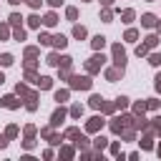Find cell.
Masks as SVG:
<instances>
[{
    "instance_id": "cell-1",
    "label": "cell",
    "mask_w": 161,
    "mask_h": 161,
    "mask_svg": "<svg viewBox=\"0 0 161 161\" xmlns=\"http://www.w3.org/2000/svg\"><path fill=\"white\" fill-rule=\"evenodd\" d=\"M113 55H116V66L124 71V66H126V53H124V48L116 46V48H113Z\"/></svg>"
},
{
    "instance_id": "cell-2",
    "label": "cell",
    "mask_w": 161,
    "mask_h": 161,
    "mask_svg": "<svg viewBox=\"0 0 161 161\" xmlns=\"http://www.w3.org/2000/svg\"><path fill=\"white\" fill-rule=\"evenodd\" d=\"M73 88H91V78H73Z\"/></svg>"
},
{
    "instance_id": "cell-3",
    "label": "cell",
    "mask_w": 161,
    "mask_h": 161,
    "mask_svg": "<svg viewBox=\"0 0 161 161\" xmlns=\"http://www.w3.org/2000/svg\"><path fill=\"white\" fill-rule=\"evenodd\" d=\"M101 63H103V55H93V58L88 60V71H98Z\"/></svg>"
},
{
    "instance_id": "cell-4",
    "label": "cell",
    "mask_w": 161,
    "mask_h": 161,
    "mask_svg": "<svg viewBox=\"0 0 161 161\" xmlns=\"http://www.w3.org/2000/svg\"><path fill=\"white\" fill-rule=\"evenodd\" d=\"M3 103H5L8 108H15V106H18V101H15L13 96H5V98H3Z\"/></svg>"
},
{
    "instance_id": "cell-5",
    "label": "cell",
    "mask_w": 161,
    "mask_h": 161,
    "mask_svg": "<svg viewBox=\"0 0 161 161\" xmlns=\"http://www.w3.org/2000/svg\"><path fill=\"white\" fill-rule=\"evenodd\" d=\"M73 35H76V38H86V28H83V25H76V28H73Z\"/></svg>"
},
{
    "instance_id": "cell-6",
    "label": "cell",
    "mask_w": 161,
    "mask_h": 161,
    "mask_svg": "<svg viewBox=\"0 0 161 161\" xmlns=\"http://www.w3.org/2000/svg\"><path fill=\"white\" fill-rule=\"evenodd\" d=\"M103 43H106L103 35H96V38H93V48H103Z\"/></svg>"
},
{
    "instance_id": "cell-7",
    "label": "cell",
    "mask_w": 161,
    "mask_h": 161,
    "mask_svg": "<svg viewBox=\"0 0 161 161\" xmlns=\"http://www.w3.org/2000/svg\"><path fill=\"white\" fill-rule=\"evenodd\" d=\"M91 106H93V108H101V106H103V98H101V96H93V98H91Z\"/></svg>"
},
{
    "instance_id": "cell-8",
    "label": "cell",
    "mask_w": 161,
    "mask_h": 161,
    "mask_svg": "<svg viewBox=\"0 0 161 161\" xmlns=\"http://www.w3.org/2000/svg\"><path fill=\"white\" fill-rule=\"evenodd\" d=\"M53 43H55V46H58V48H63V46H66V43H68V40H66V38H63V35H55V38H53Z\"/></svg>"
},
{
    "instance_id": "cell-9",
    "label": "cell",
    "mask_w": 161,
    "mask_h": 161,
    "mask_svg": "<svg viewBox=\"0 0 161 161\" xmlns=\"http://www.w3.org/2000/svg\"><path fill=\"white\" fill-rule=\"evenodd\" d=\"M63 116H66V111L60 108V111H55V116H53V124H60V121H63Z\"/></svg>"
},
{
    "instance_id": "cell-10",
    "label": "cell",
    "mask_w": 161,
    "mask_h": 161,
    "mask_svg": "<svg viewBox=\"0 0 161 161\" xmlns=\"http://www.w3.org/2000/svg\"><path fill=\"white\" fill-rule=\"evenodd\" d=\"M101 124H103V121H101V118H91V124H88V128H91V131H96V128H98Z\"/></svg>"
},
{
    "instance_id": "cell-11",
    "label": "cell",
    "mask_w": 161,
    "mask_h": 161,
    "mask_svg": "<svg viewBox=\"0 0 161 161\" xmlns=\"http://www.w3.org/2000/svg\"><path fill=\"white\" fill-rule=\"evenodd\" d=\"M0 63H3V66H10V63H13V55H8V53L0 55Z\"/></svg>"
},
{
    "instance_id": "cell-12",
    "label": "cell",
    "mask_w": 161,
    "mask_h": 161,
    "mask_svg": "<svg viewBox=\"0 0 161 161\" xmlns=\"http://www.w3.org/2000/svg\"><path fill=\"white\" fill-rule=\"evenodd\" d=\"M154 23H156V18H154V15H144V25H149V28H151Z\"/></svg>"
},
{
    "instance_id": "cell-13",
    "label": "cell",
    "mask_w": 161,
    "mask_h": 161,
    "mask_svg": "<svg viewBox=\"0 0 161 161\" xmlns=\"http://www.w3.org/2000/svg\"><path fill=\"white\" fill-rule=\"evenodd\" d=\"M46 25H55V15H53V13L46 15Z\"/></svg>"
},
{
    "instance_id": "cell-14",
    "label": "cell",
    "mask_w": 161,
    "mask_h": 161,
    "mask_svg": "<svg viewBox=\"0 0 161 161\" xmlns=\"http://www.w3.org/2000/svg\"><path fill=\"white\" fill-rule=\"evenodd\" d=\"M38 83H40V88H50V78H40Z\"/></svg>"
},
{
    "instance_id": "cell-15",
    "label": "cell",
    "mask_w": 161,
    "mask_h": 161,
    "mask_svg": "<svg viewBox=\"0 0 161 161\" xmlns=\"http://www.w3.org/2000/svg\"><path fill=\"white\" fill-rule=\"evenodd\" d=\"M28 23L35 28V25H40V18H38V15H33V18H28Z\"/></svg>"
},
{
    "instance_id": "cell-16",
    "label": "cell",
    "mask_w": 161,
    "mask_h": 161,
    "mask_svg": "<svg viewBox=\"0 0 161 161\" xmlns=\"http://www.w3.org/2000/svg\"><path fill=\"white\" fill-rule=\"evenodd\" d=\"M146 46H149V48H154V46H156V35H151V38H146Z\"/></svg>"
},
{
    "instance_id": "cell-17",
    "label": "cell",
    "mask_w": 161,
    "mask_h": 161,
    "mask_svg": "<svg viewBox=\"0 0 161 161\" xmlns=\"http://www.w3.org/2000/svg\"><path fill=\"white\" fill-rule=\"evenodd\" d=\"M66 98H68V93H66V91H63V93H60V91L55 93V101H66Z\"/></svg>"
},
{
    "instance_id": "cell-18",
    "label": "cell",
    "mask_w": 161,
    "mask_h": 161,
    "mask_svg": "<svg viewBox=\"0 0 161 161\" xmlns=\"http://www.w3.org/2000/svg\"><path fill=\"white\" fill-rule=\"evenodd\" d=\"M76 15H78V10H76V8H68V18H71V20H76Z\"/></svg>"
},
{
    "instance_id": "cell-19",
    "label": "cell",
    "mask_w": 161,
    "mask_h": 161,
    "mask_svg": "<svg viewBox=\"0 0 161 161\" xmlns=\"http://www.w3.org/2000/svg\"><path fill=\"white\" fill-rule=\"evenodd\" d=\"M20 20H23V18H20V15H10V23H13V25H18V23H20Z\"/></svg>"
},
{
    "instance_id": "cell-20",
    "label": "cell",
    "mask_w": 161,
    "mask_h": 161,
    "mask_svg": "<svg viewBox=\"0 0 161 161\" xmlns=\"http://www.w3.org/2000/svg\"><path fill=\"white\" fill-rule=\"evenodd\" d=\"M131 18H133V13H131V10H126V13H124V20H126V23H131Z\"/></svg>"
},
{
    "instance_id": "cell-21",
    "label": "cell",
    "mask_w": 161,
    "mask_h": 161,
    "mask_svg": "<svg viewBox=\"0 0 161 161\" xmlns=\"http://www.w3.org/2000/svg\"><path fill=\"white\" fill-rule=\"evenodd\" d=\"M126 40H136V30H128L126 33Z\"/></svg>"
},
{
    "instance_id": "cell-22",
    "label": "cell",
    "mask_w": 161,
    "mask_h": 161,
    "mask_svg": "<svg viewBox=\"0 0 161 161\" xmlns=\"http://www.w3.org/2000/svg\"><path fill=\"white\" fill-rule=\"evenodd\" d=\"M28 5H30V8H38V5H40V0H28Z\"/></svg>"
},
{
    "instance_id": "cell-23",
    "label": "cell",
    "mask_w": 161,
    "mask_h": 161,
    "mask_svg": "<svg viewBox=\"0 0 161 161\" xmlns=\"http://www.w3.org/2000/svg\"><path fill=\"white\" fill-rule=\"evenodd\" d=\"M48 3H50V5L55 8V5H60V3H63V0H48Z\"/></svg>"
},
{
    "instance_id": "cell-24",
    "label": "cell",
    "mask_w": 161,
    "mask_h": 161,
    "mask_svg": "<svg viewBox=\"0 0 161 161\" xmlns=\"http://www.w3.org/2000/svg\"><path fill=\"white\" fill-rule=\"evenodd\" d=\"M156 88H159V91H161V76H159V78H156Z\"/></svg>"
},
{
    "instance_id": "cell-25",
    "label": "cell",
    "mask_w": 161,
    "mask_h": 161,
    "mask_svg": "<svg viewBox=\"0 0 161 161\" xmlns=\"http://www.w3.org/2000/svg\"><path fill=\"white\" fill-rule=\"evenodd\" d=\"M5 144H8V141H5V138H3V136H0V146H5Z\"/></svg>"
},
{
    "instance_id": "cell-26",
    "label": "cell",
    "mask_w": 161,
    "mask_h": 161,
    "mask_svg": "<svg viewBox=\"0 0 161 161\" xmlns=\"http://www.w3.org/2000/svg\"><path fill=\"white\" fill-rule=\"evenodd\" d=\"M10 3H13V5H18V3H20V0H10Z\"/></svg>"
},
{
    "instance_id": "cell-27",
    "label": "cell",
    "mask_w": 161,
    "mask_h": 161,
    "mask_svg": "<svg viewBox=\"0 0 161 161\" xmlns=\"http://www.w3.org/2000/svg\"><path fill=\"white\" fill-rule=\"evenodd\" d=\"M3 80H5V78H3V73H0V83H3Z\"/></svg>"
},
{
    "instance_id": "cell-28",
    "label": "cell",
    "mask_w": 161,
    "mask_h": 161,
    "mask_svg": "<svg viewBox=\"0 0 161 161\" xmlns=\"http://www.w3.org/2000/svg\"><path fill=\"white\" fill-rule=\"evenodd\" d=\"M159 30H161V25H159Z\"/></svg>"
}]
</instances>
